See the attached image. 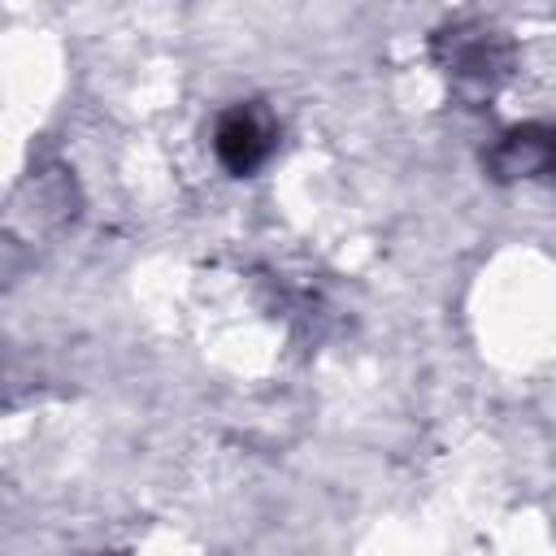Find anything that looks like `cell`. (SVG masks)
Wrapping results in <instances>:
<instances>
[{"mask_svg":"<svg viewBox=\"0 0 556 556\" xmlns=\"http://www.w3.org/2000/svg\"><path fill=\"white\" fill-rule=\"evenodd\" d=\"M217 152H222V161L230 165V169H252L261 156H265V130L252 122V117H243V113H235V117H226L222 122V130H217Z\"/></svg>","mask_w":556,"mask_h":556,"instance_id":"obj_1","label":"cell"}]
</instances>
